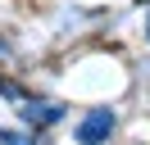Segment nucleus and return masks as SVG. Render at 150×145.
<instances>
[{"label": "nucleus", "instance_id": "nucleus-4", "mask_svg": "<svg viewBox=\"0 0 150 145\" xmlns=\"http://www.w3.org/2000/svg\"><path fill=\"white\" fill-rule=\"evenodd\" d=\"M146 36H150V27H146Z\"/></svg>", "mask_w": 150, "mask_h": 145}, {"label": "nucleus", "instance_id": "nucleus-2", "mask_svg": "<svg viewBox=\"0 0 150 145\" xmlns=\"http://www.w3.org/2000/svg\"><path fill=\"white\" fill-rule=\"evenodd\" d=\"M23 118H28L32 127H50V122L64 118V104H37V100H32V104L23 109Z\"/></svg>", "mask_w": 150, "mask_h": 145}, {"label": "nucleus", "instance_id": "nucleus-1", "mask_svg": "<svg viewBox=\"0 0 150 145\" xmlns=\"http://www.w3.org/2000/svg\"><path fill=\"white\" fill-rule=\"evenodd\" d=\"M114 109H91V113L77 122V145H105L109 141V132H114Z\"/></svg>", "mask_w": 150, "mask_h": 145}, {"label": "nucleus", "instance_id": "nucleus-3", "mask_svg": "<svg viewBox=\"0 0 150 145\" xmlns=\"http://www.w3.org/2000/svg\"><path fill=\"white\" fill-rule=\"evenodd\" d=\"M0 145H28V136H14V132H0Z\"/></svg>", "mask_w": 150, "mask_h": 145}]
</instances>
